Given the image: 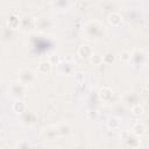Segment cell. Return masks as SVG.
I'll use <instances>...</instances> for the list:
<instances>
[{
    "label": "cell",
    "mask_w": 149,
    "mask_h": 149,
    "mask_svg": "<svg viewBox=\"0 0 149 149\" xmlns=\"http://www.w3.org/2000/svg\"><path fill=\"white\" fill-rule=\"evenodd\" d=\"M92 54H93V51H92L91 47H88V45H80L78 48V55L81 58L87 59V58H90L92 56Z\"/></svg>",
    "instance_id": "6da1fadb"
},
{
    "label": "cell",
    "mask_w": 149,
    "mask_h": 149,
    "mask_svg": "<svg viewBox=\"0 0 149 149\" xmlns=\"http://www.w3.org/2000/svg\"><path fill=\"white\" fill-rule=\"evenodd\" d=\"M51 63L48 61H43V62H41L40 64H38V72L40 73H42V74H48V73H50L51 72Z\"/></svg>",
    "instance_id": "7a4b0ae2"
},
{
    "label": "cell",
    "mask_w": 149,
    "mask_h": 149,
    "mask_svg": "<svg viewBox=\"0 0 149 149\" xmlns=\"http://www.w3.org/2000/svg\"><path fill=\"white\" fill-rule=\"evenodd\" d=\"M99 97L100 99H102L104 101H108L112 97H113V91L109 87H102L99 91Z\"/></svg>",
    "instance_id": "3957f363"
},
{
    "label": "cell",
    "mask_w": 149,
    "mask_h": 149,
    "mask_svg": "<svg viewBox=\"0 0 149 149\" xmlns=\"http://www.w3.org/2000/svg\"><path fill=\"white\" fill-rule=\"evenodd\" d=\"M26 108H27L26 104H24L23 101H21V100H17V101H15V102L13 104V106H12V109H13V112H14V113H16V114L23 113V112L26 111Z\"/></svg>",
    "instance_id": "277c9868"
},
{
    "label": "cell",
    "mask_w": 149,
    "mask_h": 149,
    "mask_svg": "<svg viewBox=\"0 0 149 149\" xmlns=\"http://www.w3.org/2000/svg\"><path fill=\"white\" fill-rule=\"evenodd\" d=\"M121 21H122V17L119 13H112L108 15V22L112 26H119L121 23Z\"/></svg>",
    "instance_id": "5b68a950"
},
{
    "label": "cell",
    "mask_w": 149,
    "mask_h": 149,
    "mask_svg": "<svg viewBox=\"0 0 149 149\" xmlns=\"http://www.w3.org/2000/svg\"><path fill=\"white\" fill-rule=\"evenodd\" d=\"M146 133V126L142 122H137L133 127V134L136 136H142Z\"/></svg>",
    "instance_id": "8992f818"
},
{
    "label": "cell",
    "mask_w": 149,
    "mask_h": 149,
    "mask_svg": "<svg viewBox=\"0 0 149 149\" xmlns=\"http://www.w3.org/2000/svg\"><path fill=\"white\" fill-rule=\"evenodd\" d=\"M107 126H108V128H111V129H116V128H119V126H120V121H119L118 118L111 116V118L108 119V121H107Z\"/></svg>",
    "instance_id": "52a82bcc"
},
{
    "label": "cell",
    "mask_w": 149,
    "mask_h": 149,
    "mask_svg": "<svg viewBox=\"0 0 149 149\" xmlns=\"http://www.w3.org/2000/svg\"><path fill=\"white\" fill-rule=\"evenodd\" d=\"M130 58H132V54L129 51H127V50H123V51H121L119 54V59L121 62H129Z\"/></svg>",
    "instance_id": "ba28073f"
},
{
    "label": "cell",
    "mask_w": 149,
    "mask_h": 149,
    "mask_svg": "<svg viewBox=\"0 0 149 149\" xmlns=\"http://www.w3.org/2000/svg\"><path fill=\"white\" fill-rule=\"evenodd\" d=\"M90 59H91L92 64H94V65H100L104 62L102 61V56H100V55H93L92 54V56L90 57Z\"/></svg>",
    "instance_id": "9c48e42d"
},
{
    "label": "cell",
    "mask_w": 149,
    "mask_h": 149,
    "mask_svg": "<svg viewBox=\"0 0 149 149\" xmlns=\"http://www.w3.org/2000/svg\"><path fill=\"white\" fill-rule=\"evenodd\" d=\"M143 112H144V109H143V107H142L141 105H135V106L132 108V113H133L135 116H140V115H142Z\"/></svg>",
    "instance_id": "30bf717a"
},
{
    "label": "cell",
    "mask_w": 149,
    "mask_h": 149,
    "mask_svg": "<svg viewBox=\"0 0 149 149\" xmlns=\"http://www.w3.org/2000/svg\"><path fill=\"white\" fill-rule=\"evenodd\" d=\"M8 24H9V27H12V28H17V27H19V19H17L16 16L12 15V16L9 17V20H8Z\"/></svg>",
    "instance_id": "8fae6325"
},
{
    "label": "cell",
    "mask_w": 149,
    "mask_h": 149,
    "mask_svg": "<svg viewBox=\"0 0 149 149\" xmlns=\"http://www.w3.org/2000/svg\"><path fill=\"white\" fill-rule=\"evenodd\" d=\"M114 55L113 54H106L105 56H102V61L105 62V63H107V64H109V63H113L114 62Z\"/></svg>",
    "instance_id": "7c38bea8"
},
{
    "label": "cell",
    "mask_w": 149,
    "mask_h": 149,
    "mask_svg": "<svg viewBox=\"0 0 149 149\" xmlns=\"http://www.w3.org/2000/svg\"><path fill=\"white\" fill-rule=\"evenodd\" d=\"M98 116V112L97 111H88L87 112V118L88 119H97Z\"/></svg>",
    "instance_id": "4fadbf2b"
},
{
    "label": "cell",
    "mask_w": 149,
    "mask_h": 149,
    "mask_svg": "<svg viewBox=\"0 0 149 149\" xmlns=\"http://www.w3.org/2000/svg\"><path fill=\"white\" fill-rule=\"evenodd\" d=\"M58 61H59V59H58V56H56V55L50 56V61H49V62H50L51 64H54V63H58Z\"/></svg>",
    "instance_id": "5bb4252c"
},
{
    "label": "cell",
    "mask_w": 149,
    "mask_h": 149,
    "mask_svg": "<svg viewBox=\"0 0 149 149\" xmlns=\"http://www.w3.org/2000/svg\"><path fill=\"white\" fill-rule=\"evenodd\" d=\"M76 79H77V81H79V80H84V74L80 73V72L76 73Z\"/></svg>",
    "instance_id": "9a60e30c"
}]
</instances>
